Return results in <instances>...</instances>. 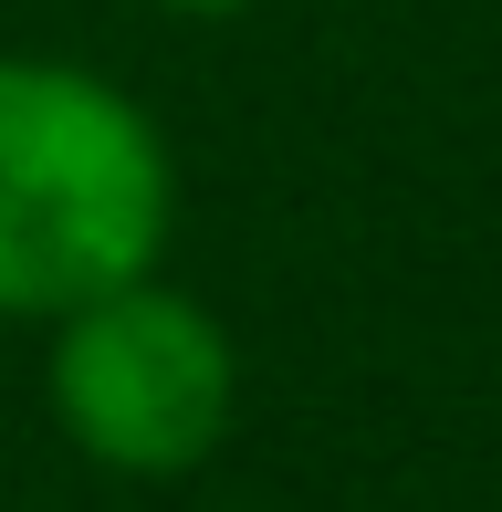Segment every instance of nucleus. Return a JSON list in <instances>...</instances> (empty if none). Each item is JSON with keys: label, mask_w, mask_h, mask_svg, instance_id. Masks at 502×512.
Segmentation results:
<instances>
[{"label": "nucleus", "mask_w": 502, "mask_h": 512, "mask_svg": "<svg viewBox=\"0 0 502 512\" xmlns=\"http://www.w3.org/2000/svg\"><path fill=\"white\" fill-rule=\"evenodd\" d=\"M168 11H189V21H220V11H251V0H168Z\"/></svg>", "instance_id": "3"}, {"label": "nucleus", "mask_w": 502, "mask_h": 512, "mask_svg": "<svg viewBox=\"0 0 502 512\" xmlns=\"http://www.w3.org/2000/svg\"><path fill=\"white\" fill-rule=\"evenodd\" d=\"M53 418L105 471H136V481L199 471L231 429V335H220V314L147 283V272L74 304L53 335Z\"/></svg>", "instance_id": "2"}, {"label": "nucleus", "mask_w": 502, "mask_h": 512, "mask_svg": "<svg viewBox=\"0 0 502 512\" xmlns=\"http://www.w3.org/2000/svg\"><path fill=\"white\" fill-rule=\"evenodd\" d=\"M168 147L74 63H0V314H74L157 272Z\"/></svg>", "instance_id": "1"}]
</instances>
